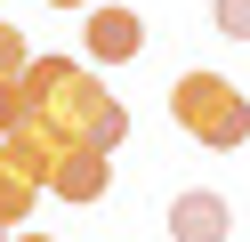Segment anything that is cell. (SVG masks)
<instances>
[{
	"instance_id": "cell-7",
	"label": "cell",
	"mask_w": 250,
	"mask_h": 242,
	"mask_svg": "<svg viewBox=\"0 0 250 242\" xmlns=\"http://www.w3.org/2000/svg\"><path fill=\"white\" fill-rule=\"evenodd\" d=\"M24 65H33V48H24V32L0 16V81H24Z\"/></svg>"
},
{
	"instance_id": "cell-2",
	"label": "cell",
	"mask_w": 250,
	"mask_h": 242,
	"mask_svg": "<svg viewBox=\"0 0 250 242\" xmlns=\"http://www.w3.org/2000/svg\"><path fill=\"white\" fill-rule=\"evenodd\" d=\"M169 121L210 154H234V145H250V97L226 73H178L169 81Z\"/></svg>"
},
{
	"instance_id": "cell-5",
	"label": "cell",
	"mask_w": 250,
	"mask_h": 242,
	"mask_svg": "<svg viewBox=\"0 0 250 242\" xmlns=\"http://www.w3.org/2000/svg\"><path fill=\"white\" fill-rule=\"evenodd\" d=\"M226 234H234L226 194L194 186V194H178V202H169V242H226Z\"/></svg>"
},
{
	"instance_id": "cell-4",
	"label": "cell",
	"mask_w": 250,
	"mask_h": 242,
	"mask_svg": "<svg viewBox=\"0 0 250 242\" xmlns=\"http://www.w3.org/2000/svg\"><path fill=\"white\" fill-rule=\"evenodd\" d=\"M81 41H89V65H129L146 48V16L137 8H89Z\"/></svg>"
},
{
	"instance_id": "cell-1",
	"label": "cell",
	"mask_w": 250,
	"mask_h": 242,
	"mask_svg": "<svg viewBox=\"0 0 250 242\" xmlns=\"http://www.w3.org/2000/svg\"><path fill=\"white\" fill-rule=\"evenodd\" d=\"M24 105H33V113H24L17 137L33 145L49 170L73 154V145L113 154V145L129 137V105H121L89 65H65V57H33V65H24Z\"/></svg>"
},
{
	"instance_id": "cell-3",
	"label": "cell",
	"mask_w": 250,
	"mask_h": 242,
	"mask_svg": "<svg viewBox=\"0 0 250 242\" xmlns=\"http://www.w3.org/2000/svg\"><path fill=\"white\" fill-rule=\"evenodd\" d=\"M41 194H49V161H41L24 137H8L0 145V226H24Z\"/></svg>"
},
{
	"instance_id": "cell-10",
	"label": "cell",
	"mask_w": 250,
	"mask_h": 242,
	"mask_svg": "<svg viewBox=\"0 0 250 242\" xmlns=\"http://www.w3.org/2000/svg\"><path fill=\"white\" fill-rule=\"evenodd\" d=\"M49 8H89V0H49Z\"/></svg>"
},
{
	"instance_id": "cell-11",
	"label": "cell",
	"mask_w": 250,
	"mask_h": 242,
	"mask_svg": "<svg viewBox=\"0 0 250 242\" xmlns=\"http://www.w3.org/2000/svg\"><path fill=\"white\" fill-rule=\"evenodd\" d=\"M8 242H49V234H8Z\"/></svg>"
},
{
	"instance_id": "cell-9",
	"label": "cell",
	"mask_w": 250,
	"mask_h": 242,
	"mask_svg": "<svg viewBox=\"0 0 250 242\" xmlns=\"http://www.w3.org/2000/svg\"><path fill=\"white\" fill-rule=\"evenodd\" d=\"M210 24L226 41H250V0H210Z\"/></svg>"
},
{
	"instance_id": "cell-6",
	"label": "cell",
	"mask_w": 250,
	"mask_h": 242,
	"mask_svg": "<svg viewBox=\"0 0 250 242\" xmlns=\"http://www.w3.org/2000/svg\"><path fill=\"white\" fill-rule=\"evenodd\" d=\"M49 186H57V202H105V186H113V161H105V154H89V145H73V154L49 170Z\"/></svg>"
},
{
	"instance_id": "cell-8",
	"label": "cell",
	"mask_w": 250,
	"mask_h": 242,
	"mask_svg": "<svg viewBox=\"0 0 250 242\" xmlns=\"http://www.w3.org/2000/svg\"><path fill=\"white\" fill-rule=\"evenodd\" d=\"M24 113H33V105H24V81H0V145L24 129Z\"/></svg>"
},
{
	"instance_id": "cell-12",
	"label": "cell",
	"mask_w": 250,
	"mask_h": 242,
	"mask_svg": "<svg viewBox=\"0 0 250 242\" xmlns=\"http://www.w3.org/2000/svg\"><path fill=\"white\" fill-rule=\"evenodd\" d=\"M0 242H8V226H0Z\"/></svg>"
}]
</instances>
